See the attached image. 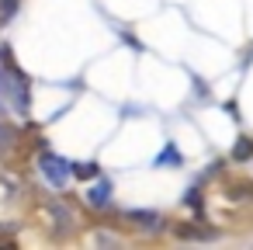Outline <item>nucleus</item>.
<instances>
[{
    "label": "nucleus",
    "instance_id": "1",
    "mask_svg": "<svg viewBox=\"0 0 253 250\" xmlns=\"http://www.w3.org/2000/svg\"><path fill=\"white\" fill-rule=\"evenodd\" d=\"M39 167H42L45 181H49V184H56V188H63V184L70 181V174H73V163H66L63 156H52V153H42Z\"/></svg>",
    "mask_w": 253,
    "mask_h": 250
},
{
    "label": "nucleus",
    "instance_id": "2",
    "mask_svg": "<svg viewBox=\"0 0 253 250\" xmlns=\"http://www.w3.org/2000/svg\"><path fill=\"white\" fill-rule=\"evenodd\" d=\"M87 201H90L94 208H104V205H108V184H97V188H90V191H87Z\"/></svg>",
    "mask_w": 253,
    "mask_h": 250
},
{
    "label": "nucleus",
    "instance_id": "3",
    "mask_svg": "<svg viewBox=\"0 0 253 250\" xmlns=\"http://www.w3.org/2000/svg\"><path fill=\"white\" fill-rule=\"evenodd\" d=\"M177 233H180V236H187V240H191V236H194V240H211V236H215L211 229H194V226H180Z\"/></svg>",
    "mask_w": 253,
    "mask_h": 250
},
{
    "label": "nucleus",
    "instance_id": "4",
    "mask_svg": "<svg viewBox=\"0 0 253 250\" xmlns=\"http://www.w3.org/2000/svg\"><path fill=\"white\" fill-rule=\"evenodd\" d=\"M73 174L84 177V181H90V177H97V163H73Z\"/></svg>",
    "mask_w": 253,
    "mask_h": 250
},
{
    "label": "nucleus",
    "instance_id": "5",
    "mask_svg": "<svg viewBox=\"0 0 253 250\" xmlns=\"http://www.w3.org/2000/svg\"><path fill=\"white\" fill-rule=\"evenodd\" d=\"M232 156H236V160H246V156H253V139H243V143H236Z\"/></svg>",
    "mask_w": 253,
    "mask_h": 250
},
{
    "label": "nucleus",
    "instance_id": "6",
    "mask_svg": "<svg viewBox=\"0 0 253 250\" xmlns=\"http://www.w3.org/2000/svg\"><path fill=\"white\" fill-rule=\"evenodd\" d=\"M128 215H132L135 222H142V226H156V222H160L156 212H128Z\"/></svg>",
    "mask_w": 253,
    "mask_h": 250
},
{
    "label": "nucleus",
    "instance_id": "7",
    "mask_svg": "<svg viewBox=\"0 0 253 250\" xmlns=\"http://www.w3.org/2000/svg\"><path fill=\"white\" fill-rule=\"evenodd\" d=\"M14 7H18L14 0H0V14H14Z\"/></svg>",
    "mask_w": 253,
    "mask_h": 250
}]
</instances>
